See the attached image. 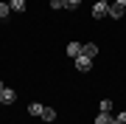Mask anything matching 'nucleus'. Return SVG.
<instances>
[{
    "instance_id": "obj_18",
    "label": "nucleus",
    "mask_w": 126,
    "mask_h": 124,
    "mask_svg": "<svg viewBox=\"0 0 126 124\" xmlns=\"http://www.w3.org/2000/svg\"><path fill=\"white\" fill-rule=\"evenodd\" d=\"M3 87H6V85H3V82H0V90H3Z\"/></svg>"
},
{
    "instance_id": "obj_8",
    "label": "nucleus",
    "mask_w": 126,
    "mask_h": 124,
    "mask_svg": "<svg viewBox=\"0 0 126 124\" xmlns=\"http://www.w3.org/2000/svg\"><path fill=\"white\" fill-rule=\"evenodd\" d=\"M95 124H112V116L109 113H98L95 116Z\"/></svg>"
},
{
    "instance_id": "obj_9",
    "label": "nucleus",
    "mask_w": 126,
    "mask_h": 124,
    "mask_svg": "<svg viewBox=\"0 0 126 124\" xmlns=\"http://www.w3.org/2000/svg\"><path fill=\"white\" fill-rule=\"evenodd\" d=\"M9 14H11V6L9 3H0V20H9Z\"/></svg>"
},
{
    "instance_id": "obj_19",
    "label": "nucleus",
    "mask_w": 126,
    "mask_h": 124,
    "mask_svg": "<svg viewBox=\"0 0 126 124\" xmlns=\"http://www.w3.org/2000/svg\"><path fill=\"white\" fill-rule=\"evenodd\" d=\"M0 104H3V96H0Z\"/></svg>"
},
{
    "instance_id": "obj_16",
    "label": "nucleus",
    "mask_w": 126,
    "mask_h": 124,
    "mask_svg": "<svg viewBox=\"0 0 126 124\" xmlns=\"http://www.w3.org/2000/svg\"><path fill=\"white\" fill-rule=\"evenodd\" d=\"M115 3H118V6H126V0H115Z\"/></svg>"
},
{
    "instance_id": "obj_7",
    "label": "nucleus",
    "mask_w": 126,
    "mask_h": 124,
    "mask_svg": "<svg viewBox=\"0 0 126 124\" xmlns=\"http://www.w3.org/2000/svg\"><path fill=\"white\" fill-rule=\"evenodd\" d=\"M9 6H11V11H25V0H9Z\"/></svg>"
},
{
    "instance_id": "obj_5",
    "label": "nucleus",
    "mask_w": 126,
    "mask_h": 124,
    "mask_svg": "<svg viewBox=\"0 0 126 124\" xmlns=\"http://www.w3.org/2000/svg\"><path fill=\"white\" fill-rule=\"evenodd\" d=\"M0 96H3V104H11V101H14V90H11V87H3Z\"/></svg>"
},
{
    "instance_id": "obj_10",
    "label": "nucleus",
    "mask_w": 126,
    "mask_h": 124,
    "mask_svg": "<svg viewBox=\"0 0 126 124\" xmlns=\"http://www.w3.org/2000/svg\"><path fill=\"white\" fill-rule=\"evenodd\" d=\"M42 110H45V107L36 104V101H34V104H28V113H31V116H42Z\"/></svg>"
},
{
    "instance_id": "obj_13",
    "label": "nucleus",
    "mask_w": 126,
    "mask_h": 124,
    "mask_svg": "<svg viewBox=\"0 0 126 124\" xmlns=\"http://www.w3.org/2000/svg\"><path fill=\"white\" fill-rule=\"evenodd\" d=\"M50 9H64V0H50Z\"/></svg>"
},
{
    "instance_id": "obj_17",
    "label": "nucleus",
    "mask_w": 126,
    "mask_h": 124,
    "mask_svg": "<svg viewBox=\"0 0 126 124\" xmlns=\"http://www.w3.org/2000/svg\"><path fill=\"white\" fill-rule=\"evenodd\" d=\"M95 3H109V0H95Z\"/></svg>"
},
{
    "instance_id": "obj_4",
    "label": "nucleus",
    "mask_w": 126,
    "mask_h": 124,
    "mask_svg": "<svg viewBox=\"0 0 126 124\" xmlns=\"http://www.w3.org/2000/svg\"><path fill=\"white\" fill-rule=\"evenodd\" d=\"M123 11H126V6H118V3H109V17H112V20H121V17H123Z\"/></svg>"
},
{
    "instance_id": "obj_12",
    "label": "nucleus",
    "mask_w": 126,
    "mask_h": 124,
    "mask_svg": "<svg viewBox=\"0 0 126 124\" xmlns=\"http://www.w3.org/2000/svg\"><path fill=\"white\" fill-rule=\"evenodd\" d=\"M109 110H112V101L104 99V101H101V113H109Z\"/></svg>"
},
{
    "instance_id": "obj_2",
    "label": "nucleus",
    "mask_w": 126,
    "mask_h": 124,
    "mask_svg": "<svg viewBox=\"0 0 126 124\" xmlns=\"http://www.w3.org/2000/svg\"><path fill=\"white\" fill-rule=\"evenodd\" d=\"M93 17H109V3H95L93 6Z\"/></svg>"
},
{
    "instance_id": "obj_20",
    "label": "nucleus",
    "mask_w": 126,
    "mask_h": 124,
    "mask_svg": "<svg viewBox=\"0 0 126 124\" xmlns=\"http://www.w3.org/2000/svg\"><path fill=\"white\" fill-rule=\"evenodd\" d=\"M112 124H118V121H115V119H112Z\"/></svg>"
},
{
    "instance_id": "obj_14",
    "label": "nucleus",
    "mask_w": 126,
    "mask_h": 124,
    "mask_svg": "<svg viewBox=\"0 0 126 124\" xmlns=\"http://www.w3.org/2000/svg\"><path fill=\"white\" fill-rule=\"evenodd\" d=\"M64 9H79V0H64Z\"/></svg>"
},
{
    "instance_id": "obj_15",
    "label": "nucleus",
    "mask_w": 126,
    "mask_h": 124,
    "mask_svg": "<svg viewBox=\"0 0 126 124\" xmlns=\"http://www.w3.org/2000/svg\"><path fill=\"white\" fill-rule=\"evenodd\" d=\"M115 121H118V124H126V113H118V116H115Z\"/></svg>"
},
{
    "instance_id": "obj_11",
    "label": "nucleus",
    "mask_w": 126,
    "mask_h": 124,
    "mask_svg": "<svg viewBox=\"0 0 126 124\" xmlns=\"http://www.w3.org/2000/svg\"><path fill=\"white\" fill-rule=\"evenodd\" d=\"M42 119H45V121H53V119H56V110H50V107H45V110H42Z\"/></svg>"
},
{
    "instance_id": "obj_3",
    "label": "nucleus",
    "mask_w": 126,
    "mask_h": 124,
    "mask_svg": "<svg viewBox=\"0 0 126 124\" xmlns=\"http://www.w3.org/2000/svg\"><path fill=\"white\" fill-rule=\"evenodd\" d=\"M81 54L90 56V59H95V54H98V45H95V42H84V45H81Z\"/></svg>"
},
{
    "instance_id": "obj_1",
    "label": "nucleus",
    "mask_w": 126,
    "mask_h": 124,
    "mask_svg": "<svg viewBox=\"0 0 126 124\" xmlns=\"http://www.w3.org/2000/svg\"><path fill=\"white\" fill-rule=\"evenodd\" d=\"M76 68L81 71V74H87V71L93 68V59H90V56H84V54H79V56H76Z\"/></svg>"
},
{
    "instance_id": "obj_6",
    "label": "nucleus",
    "mask_w": 126,
    "mask_h": 124,
    "mask_svg": "<svg viewBox=\"0 0 126 124\" xmlns=\"http://www.w3.org/2000/svg\"><path fill=\"white\" fill-rule=\"evenodd\" d=\"M79 54H81V45H79V42H67V56H73V59H76Z\"/></svg>"
}]
</instances>
